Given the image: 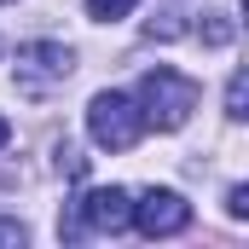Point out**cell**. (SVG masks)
<instances>
[{
	"instance_id": "obj_1",
	"label": "cell",
	"mask_w": 249,
	"mask_h": 249,
	"mask_svg": "<svg viewBox=\"0 0 249 249\" xmlns=\"http://www.w3.org/2000/svg\"><path fill=\"white\" fill-rule=\"evenodd\" d=\"M197 81L180 75V70H168V64H157V70H145V81H139V116L145 127H162V133H174V127L191 122V110H197Z\"/></svg>"
},
{
	"instance_id": "obj_2",
	"label": "cell",
	"mask_w": 249,
	"mask_h": 249,
	"mask_svg": "<svg viewBox=\"0 0 249 249\" xmlns=\"http://www.w3.org/2000/svg\"><path fill=\"white\" fill-rule=\"evenodd\" d=\"M87 133H93L99 151H133L139 133H145L139 99H127V93H93V105H87Z\"/></svg>"
},
{
	"instance_id": "obj_3",
	"label": "cell",
	"mask_w": 249,
	"mask_h": 249,
	"mask_svg": "<svg viewBox=\"0 0 249 249\" xmlns=\"http://www.w3.org/2000/svg\"><path fill=\"white\" fill-rule=\"evenodd\" d=\"M133 226V197L122 186H99L70 209V232H127Z\"/></svg>"
},
{
	"instance_id": "obj_4",
	"label": "cell",
	"mask_w": 249,
	"mask_h": 249,
	"mask_svg": "<svg viewBox=\"0 0 249 249\" xmlns=\"http://www.w3.org/2000/svg\"><path fill=\"white\" fill-rule=\"evenodd\" d=\"M70 70H75V53L64 41H29L18 53V87L23 93H47L53 81H70Z\"/></svg>"
},
{
	"instance_id": "obj_5",
	"label": "cell",
	"mask_w": 249,
	"mask_h": 249,
	"mask_svg": "<svg viewBox=\"0 0 249 249\" xmlns=\"http://www.w3.org/2000/svg\"><path fill=\"white\" fill-rule=\"evenodd\" d=\"M133 226L145 238H174V232L191 226V203L180 191H168V186H151L145 197H133Z\"/></svg>"
},
{
	"instance_id": "obj_6",
	"label": "cell",
	"mask_w": 249,
	"mask_h": 249,
	"mask_svg": "<svg viewBox=\"0 0 249 249\" xmlns=\"http://www.w3.org/2000/svg\"><path fill=\"white\" fill-rule=\"evenodd\" d=\"M139 0H87V18H99V23H116V18H127Z\"/></svg>"
},
{
	"instance_id": "obj_7",
	"label": "cell",
	"mask_w": 249,
	"mask_h": 249,
	"mask_svg": "<svg viewBox=\"0 0 249 249\" xmlns=\"http://www.w3.org/2000/svg\"><path fill=\"white\" fill-rule=\"evenodd\" d=\"M244 105H249V87H244V75H232V81H226V116L244 122V116H249Z\"/></svg>"
},
{
	"instance_id": "obj_8",
	"label": "cell",
	"mask_w": 249,
	"mask_h": 249,
	"mask_svg": "<svg viewBox=\"0 0 249 249\" xmlns=\"http://www.w3.org/2000/svg\"><path fill=\"white\" fill-rule=\"evenodd\" d=\"M18 244H29V226L18 214H0V249H18Z\"/></svg>"
},
{
	"instance_id": "obj_9",
	"label": "cell",
	"mask_w": 249,
	"mask_h": 249,
	"mask_svg": "<svg viewBox=\"0 0 249 249\" xmlns=\"http://www.w3.org/2000/svg\"><path fill=\"white\" fill-rule=\"evenodd\" d=\"M203 41H209V47H226V41H232V18L214 12V23H203Z\"/></svg>"
},
{
	"instance_id": "obj_10",
	"label": "cell",
	"mask_w": 249,
	"mask_h": 249,
	"mask_svg": "<svg viewBox=\"0 0 249 249\" xmlns=\"http://www.w3.org/2000/svg\"><path fill=\"white\" fill-rule=\"evenodd\" d=\"M226 214H232V220L249 214V186H232V191H226Z\"/></svg>"
},
{
	"instance_id": "obj_11",
	"label": "cell",
	"mask_w": 249,
	"mask_h": 249,
	"mask_svg": "<svg viewBox=\"0 0 249 249\" xmlns=\"http://www.w3.org/2000/svg\"><path fill=\"white\" fill-rule=\"evenodd\" d=\"M6 139H12V122H6V116H0V145H6Z\"/></svg>"
},
{
	"instance_id": "obj_12",
	"label": "cell",
	"mask_w": 249,
	"mask_h": 249,
	"mask_svg": "<svg viewBox=\"0 0 249 249\" xmlns=\"http://www.w3.org/2000/svg\"><path fill=\"white\" fill-rule=\"evenodd\" d=\"M0 6H6V0H0Z\"/></svg>"
}]
</instances>
